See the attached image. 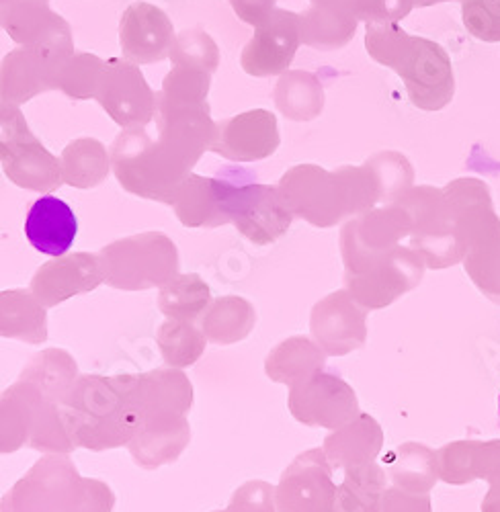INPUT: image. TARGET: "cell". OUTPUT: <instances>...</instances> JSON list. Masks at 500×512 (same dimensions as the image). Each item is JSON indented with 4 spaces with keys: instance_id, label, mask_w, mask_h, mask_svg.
<instances>
[{
    "instance_id": "cell-29",
    "label": "cell",
    "mask_w": 500,
    "mask_h": 512,
    "mask_svg": "<svg viewBox=\"0 0 500 512\" xmlns=\"http://www.w3.org/2000/svg\"><path fill=\"white\" fill-rule=\"evenodd\" d=\"M382 512H433L429 494H410L396 486L386 488Z\"/></svg>"
},
{
    "instance_id": "cell-17",
    "label": "cell",
    "mask_w": 500,
    "mask_h": 512,
    "mask_svg": "<svg viewBox=\"0 0 500 512\" xmlns=\"http://www.w3.org/2000/svg\"><path fill=\"white\" fill-rule=\"evenodd\" d=\"M142 418L158 414H189L193 406V386L183 369L166 367L140 373Z\"/></svg>"
},
{
    "instance_id": "cell-1",
    "label": "cell",
    "mask_w": 500,
    "mask_h": 512,
    "mask_svg": "<svg viewBox=\"0 0 500 512\" xmlns=\"http://www.w3.org/2000/svg\"><path fill=\"white\" fill-rule=\"evenodd\" d=\"M140 373L80 375L60 404L76 447L107 451L128 447L142 420Z\"/></svg>"
},
{
    "instance_id": "cell-12",
    "label": "cell",
    "mask_w": 500,
    "mask_h": 512,
    "mask_svg": "<svg viewBox=\"0 0 500 512\" xmlns=\"http://www.w3.org/2000/svg\"><path fill=\"white\" fill-rule=\"evenodd\" d=\"M191 441V426L185 414H158L140 420L128 449L144 469H158L177 461Z\"/></svg>"
},
{
    "instance_id": "cell-32",
    "label": "cell",
    "mask_w": 500,
    "mask_h": 512,
    "mask_svg": "<svg viewBox=\"0 0 500 512\" xmlns=\"http://www.w3.org/2000/svg\"><path fill=\"white\" fill-rule=\"evenodd\" d=\"M214 512H238V510H234V508L228 506V508H224V510H214Z\"/></svg>"
},
{
    "instance_id": "cell-19",
    "label": "cell",
    "mask_w": 500,
    "mask_h": 512,
    "mask_svg": "<svg viewBox=\"0 0 500 512\" xmlns=\"http://www.w3.org/2000/svg\"><path fill=\"white\" fill-rule=\"evenodd\" d=\"M257 324V312L240 295H224L212 302L199 318V326L212 345L230 347L242 343Z\"/></svg>"
},
{
    "instance_id": "cell-24",
    "label": "cell",
    "mask_w": 500,
    "mask_h": 512,
    "mask_svg": "<svg viewBox=\"0 0 500 512\" xmlns=\"http://www.w3.org/2000/svg\"><path fill=\"white\" fill-rule=\"evenodd\" d=\"M177 218L187 228H218L228 224V218L218 201L216 183L210 179H193V183L185 185L181 195H175Z\"/></svg>"
},
{
    "instance_id": "cell-22",
    "label": "cell",
    "mask_w": 500,
    "mask_h": 512,
    "mask_svg": "<svg viewBox=\"0 0 500 512\" xmlns=\"http://www.w3.org/2000/svg\"><path fill=\"white\" fill-rule=\"evenodd\" d=\"M210 306L212 289L195 273H179L158 291V310L171 320L197 322Z\"/></svg>"
},
{
    "instance_id": "cell-9",
    "label": "cell",
    "mask_w": 500,
    "mask_h": 512,
    "mask_svg": "<svg viewBox=\"0 0 500 512\" xmlns=\"http://www.w3.org/2000/svg\"><path fill=\"white\" fill-rule=\"evenodd\" d=\"M412 234V218L402 211H378L349 224L341 234L345 275H357L380 263Z\"/></svg>"
},
{
    "instance_id": "cell-23",
    "label": "cell",
    "mask_w": 500,
    "mask_h": 512,
    "mask_svg": "<svg viewBox=\"0 0 500 512\" xmlns=\"http://www.w3.org/2000/svg\"><path fill=\"white\" fill-rule=\"evenodd\" d=\"M207 343L210 340H207L201 326L195 322L166 318V322H162L156 332V345L162 361L175 369H187L195 365L203 357Z\"/></svg>"
},
{
    "instance_id": "cell-8",
    "label": "cell",
    "mask_w": 500,
    "mask_h": 512,
    "mask_svg": "<svg viewBox=\"0 0 500 512\" xmlns=\"http://www.w3.org/2000/svg\"><path fill=\"white\" fill-rule=\"evenodd\" d=\"M332 469L324 449L300 453L275 486L277 512H332L339 488Z\"/></svg>"
},
{
    "instance_id": "cell-16",
    "label": "cell",
    "mask_w": 500,
    "mask_h": 512,
    "mask_svg": "<svg viewBox=\"0 0 500 512\" xmlns=\"http://www.w3.org/2000/svg\"><path fill=\"white\" fill-rule=\"evenodd\" d=\"M0 334L27 345L46 343L48 308L31 289H7L0 295Z\"/></svg>"
},
{
    "instance_id": "cell-27",
    "label": "cell",
    "mask_w": 500,
    "mask_h": 512,
    "mask_svg": "<svg viewBox=\"0 0 500 512\" xmlns=\"http://www.w3.org/2000/svg\"><path fill=\"white\" fill-rule=\"evenodd\" d=\"M230 508L238 512H277L275 486L261 480L246 482L236 488Z\"/></svg>"
},
{
    "instance_id": "cell-2",
    "label": "cell",
    "mask_w": 500,
    "mask_h": 512,
    "mask_svg": "<svg viewBox=\"0 0 500 512\" xmlns=\"http://www.w3.org/2000/svg\"><path fill=\"white\" fill-rule=\"evenodd\" d=\"M109 484L80 476L68 455H44L3 496L0 512H113Z\"/></svg>"
},
{
    "instance_id": "cell-13",
    "label": "cell",
    "mask_w": 500,
    "mask_h": 512,
    "mask_svg": "<svg viewBox=\"0 0 500 512\" xmlns=\"http://www.w3.org/2000/svg\"><path fill=\"white\" fill-rule=\"evenodd\" d=\"M78 234L72 207L52 195L39 197L27 211L25 236L29 244L48 256H64Z\"/></svg>"
},
{
    "instance_id": "cell-14",
    "label": "cell",
    "mask_w": 500,
    "mask_h": 512,
    "mask_svg": "<svg viewBox=\"0 0 500 512\" xmlns=\"http://www.w3.org/2000/svg\"><path fill=\"white\" fill-rule=\"evenodd\" d=\"M384 447V431L371 414L361 412L355 420L332 431L324 439V453L335 469L351 472L378 459Z\"/></svg>"
},
{
    "instance_id": "cell-26",
    "label": "cell",
    "mask_w": 500,
    "mask_h": 512,
    "mask_svg": "<svg viewBox=\"0 0 500 512\" xmlns=\"http://www.w3.org/2000/svg\"><path fill=\"white\" fill-rule=\"evenodd\" d=\"M466 25L484 41H500V0H470Z\"/></svg>"
},
{
    "instance_id": "cell-18",
    "label": "cell",
    "mask_w": 500,
    "mask_h": 512,
    "mask_svg": "<svg viewBox=\"0 0 500 512\" xmlns=\"http://www.w3.org/2000/svg\"><path fill=\"white\" fill-rule=\"evenodd\" d=\"M392 486L410 494H429L439 480L437 453L421 443H404L384 459Z\"/></svg>"
},
{
    "instance_id": "cell-10",
    "label": "cell",
    "mask_w": 500,
    "mask_h": 512,
    "mask_svg": "<svg viewBox=\"0 0 500 512\" xmlns=\"http://www.w3.org/2000/svg\"><path fill=\"white\" fill-rule=\"evenodd\" d=\"M367 312L347 289L332 291L312 308L310 332L328 357H345L365 347Z\"/></svg>"
},
{
    "instance_id": "cell-5",
    "label": "cell",
    "mask_w": 500,
    "mask_h": 512,
    "mask_svg": "<svg viewBox=\"0 0 500 512\" xmlns=\"http://www.w3.org/2000/svg\"><path fill=\"white\" fill-rule=\"evenodd\" d=\"M220 207L228 222L257 246H269L291 226L294 211L289 209L281 191L269 185H234L214 181Z\"/></svg>"
},
{
    "instance_id": "cell-3",
    "label": "cell",
    "mask_w": 500,
    "mask_h": 512,
    "mask_svg": "<svg viewBox=\"0 0 500 512\" xmlns=\"http://www.w3.org/2000/svg\"><path fill=\"white\" fill-rule=\"evenodd\" d=\"M23 447L46 455H70L76 449L60 404L19 379L0 398V451L13 453Z\"/></svg>"
},
{
    "instance_id": "cell-7",
    "label": "cell",
    "mask_w": 500,
    "mask_h": 512,
    "mask_svg": "<svg viewBox=\"0 0 500 512\" xmlns=\"http://www.w3.org/2000/svg\"><path fill=\"white\" fill-rule=\"evenodd\" d=\"M425 269L427 265L419 252L398 246L367 271L345 275V289L365 310H384L419 285Z\"/></svg>"
},
{
    "instance_id": "cell-11",
    "label": "cell",
    "mask_w": 500,
    "mask_h": 512,
    "mask_svg": "<svg viewBox=\"0 0 500 512\" xmlns=\"http://www.w3.org/2000/svg\"><path fill=\"white\" fill-rule=\"evenodd\" d=\"M103 283L101 256L93 252H72L41 265L29 289L46 308H56L76 295L95 291Z\"/></svg>"
},
{
    "instance_id": "cell-28",
    "label": "cell",
    "mask_w": 500,
    "mask_h": 512,
    "mask_svg": "<svg viewBox=\"0 0 500 512\" xmlns=\"http://www.w3.org/2000/svg\"><path fill=\"white\" fill-rule=\"evenodd\" d=\"M466 273L488 300L500 304V256L490 259H466Z\"/></svg>"
},
{
    "instance_id": "cell-31",
    "label": "cell",
    "mask_w": 500,
    "mask_h": 512,
    "mask_svg": "<svg viewBox=\"0 0 500 512\" xmlns=\"http://www.w3.org/2000/svg\"><path fill=\"white\" fill-rule=\"evenodd\" d=\"M482 512H500V492L490 490L486 494L484 504H482Z\"/></svg>"
},
{
    "instance_id": "cell-4",
    "label": "cell",
    "mask_w": 500,
    "mask_h": 512,
    "mask_svg": "<svg viewBox=\"0 0 500 512\" xmlns=\"http://www.w3.org/2000/svg\"><path fill=\"white\" fill-rule=\"evenodd\" d=\"M105 285L121 291L160 289L179 275V250L160 232L138 234L107 244L101 252Z\"/></svg>"
},
{
    "instance_id": "cell-6",
    "label": "cell",
    "mask_w": 500,
    "mask_h": 512,
    "mask_svg": "<svg viewBox=\"0 0 500 512\" xmlns=\"http://www.w3.org/2000/svg\"><path fill=\"white\" fill-rule=\"evenodd\" d=\"M289 414L310 429L337 431L361 414L359 400L349 383L326 371L289 388Z\"/></svg>"
},
{
    "instance_id": "cell-20",
    "label": "cell",
    "mask_w": 500,
    "mask_h": 512,
    "mask_svg": "<svg viewBox=\"0 0 500 512\" xmlns=\"http://www.w3.org/2000/svg\"><path fill=\"white\" fill-rule=\"evenodd\" d=\"M78 365L74 357L62 349H46L29 359L19 379H25L44 392L56 404H62L78 381Z\"/></svg>"
},
{
    "instance_id": "cell-21",
    "label": "cell",
    "mask_w": 500,
    "mask_h": 512,
    "mask_svg": "<svg viewBox=\"0 0 500 512\" xmlns=\"http://www.w3.org/2000/svg\"><path fill=\"white\" fill-rule=\"evenodd\" d=\"M386 488V469L375 461L351 469V472H345V480L337 488L332 512H382V498Z\"/></svg>"
},
{
    "instance_id": "cell-25",
    "label": "cell",
    "mask_w": 500,
    "mask_h": 512,
    "mask_svg": "<svg viewBox=\"0 0 500 512\" xmlns=\"http://www.w3.org/2000/svg\"><path fill=\"white\" fill-rule=\"evenodd\" d=\"M480 441H453L437 451L439 480L451 486H464L478 480Z\"/></svg>"
},
{
    "instance_id": "cell-30",
    "label": "cell",
    "mask_w": 500,
    "mask_h": 512,
    "mask_svg": "<svg viewBox=\"0 0 500 512\" xmlns=\"http://www.w3.org/2000/svg\"><path fill=\"white\" fill-rule=\"evenodd\" d=\"M478 480H486L490 490L500 492V441L478 445Z\"/></svg>"
},
{
    "instance_id": "cell-15",
    "label": "cell",
    "mask_w": 500,
    "mask_h": 512,
    "mask_svg": "<svg viewBox=\"0 0 500 512\" xmlns=\"http://www.w3.org/2000/svg\"><path fill=\"white\" fill-rule=\"evenodd\" d=\"M326 353L308 336H291L279 343L265 359V373L273 383L296 388L326 367Z\"/></svg>"
}]
</instances>
